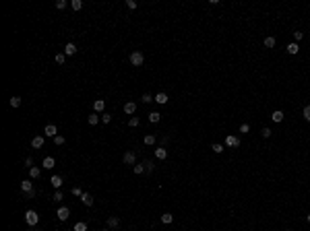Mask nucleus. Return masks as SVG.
Masks as SVG:
<instances>
[{"mask_svg": "<svg viewBox=\"0 0 310 231\" xmlns=\"http://www.w3.org/2000/svg\"><path fill=\"white\" fill-rule=\"evenodd\" d=\"M37 221H40V215H37L35 211H27V213H25V223H27L29 227H35V225H37Z\"/></svg>", "mask_w": 310, "mask_h": 231, "instance_id": "nucleus-1", "label": "nucleus"}, {"mask_svg": "<svg viewBox=\"0 0 310 231\" xmlns=\"http://www.w3.org/2000/svg\"><path fill=\"white\" fill-rule=\"evenodd\" d=\"M130 64H133V66H143L145 56L141 54V52H133V54H130Z\"/></svg>", "mask_w": 310, "mask_h": 231, "instance_id": "nucleus-2", "label": "nucleus"}, {"mask_svg": "<svg viewBox=\"0 0 310 231\" xmlns=\"http://www.w3.org/2000/svg\"><path fill=\"white\" fill-rule=\"evenodd\" d=\"M56 217H58V221H66V219H68L70 217V208L68 207H58V211H56Z\"/></svg>", "mask_w": 310, "mask_h": 231, "instance_id": "nucleus-3", "label": "nucleus"}, {"mask_svg": "<svg viewBox=\"0 0 310 231\" xmlns=\"http://www.w3.org/2000/svg\"><path fill=\"white\" fill-rule=\"evenodd\" d=\"M122 161H124V165H134V163H137V153L134 151H126L124 153V157H122Z\"/></svg>", "mask_w": 310, "mask_h": 231, "instance_id": "nucleus-4", "label": "nucleus"}, {"mask_svg": "<svg viewBox=\"0 0 310 231\" xmlns=\"http://www.w3.org/2000/svg\"><path fill=\"white\" fill-rule=\"evenodd\" d=\"M226 147H230V149H238V147H240V138L234 136V134L226 136Z\"/></svg>", "mask_w": 310, "mask_h": 231, "instance_id": "nucleus-5", "label": "nucleus"}, {"mask_svg": "<svg viewBox=\"0 0 310 231\" xmlns=\"http://www.w3.org/2000/svg\"><path fill=\"white\" fill-rule=\"evenodd\" d=\"M153 101H155V103H159V105H166L167 101H170V97H167V93H161V91H159V93L153 97Z\"/></svg>", "mask_w": 310, "mask_h": 231, "instance_id": "nucleus-6", "label": "nucleus"}, {"mask_svg": "<svg viewBox=\"0 0 310 231\" xmlns=\"http://www.w3.org/2000/svg\"><path fill=\"white\" fill-rule=\"evenodd\" d=\"M44 132H46V136H50V138H56V136H58V128H56L54 124H48Z\"/></svg>", "mask_w": 310, "mask_h": 231, "instance_id": "nucleus-7", "label": "nucleus"}, {"mask_svg": "<svg viewBox=\"0 0 310 231\" xmlns=\"http://www.w3.org/2000/svg\"><path fill=\"white\" fill-rule=\"evenodd\" d=\"M103 109H106V101H103V99H95L93 101V112L95 113H103Z\"/></svg>", "mask_w": 310, "mask_h": 231, "instance_id": "nucleus-8", "label": "nucleus"}, {"mask_svg": "<svg viewBox=\"0 0 310 231\" xmlns=\"http://www.w3.org/2000/svg\"><path fill=\"white\" fill-rule=\"evenodd\" d=\"M134 112H137V103H133V101H126V103H124V113H126V116H133Z\"/></svg>", "mask_w": 310, "mask_h": 231, "instance_id": "nucleus-9", "label": "nucleus"}, {"mask_svg": "<svg viewBox=\"0 0 310 231\" xmlns=\"http://www.w3.org/2000/svg\"><path fill=\"white\" fill-rule=\"evenodd\" d=\"M286 52H287V54H290V56H296V54H298V52H300V45L296 44V41H291V44H287Z\"/></svg>", "mask_w": 310, "mask_h": 231, "instance_id": "nucleus-10", "label": "nucleus"}, {"mask_svg": "<svg viewBox=\"0 0 310 231\" xmlns=\"http://www.w3.org/2000/svg\"><path fill=\"white\" fill-rule=\"evenodd\" d=\"M81 202H83L85 207H93V196H91L89 192H83V196H81Z\"/></svg>", "mask_w": 310, "mask_h": 231, "instance_id": "nucleus-11", "label": "nucleus"}, {"mask_svg": "<svg viewBox=\"0 0 310 231\" xmlns=\"http://www.w3.org/2000/svg\"><path fill=\"white\" fill-rule=\"evenodd\" d=\"M64 54H66V56H74V54H77V45H74L73 41H68V44L64 45Z\"/></svg>", "mask_w": 310, "mask_h": 231, "instance_id": "nucleus-12", "label": "nucleus"}, {"mask_svg": "<svg viewBox=\"0 0 310 231\" xmlns=\"http://www.w3.org/2000/svg\"><path fill=\"white\" fill-rule=\"evenodd\" d=\"M21 190H23L25 194H31V192H33V184H31L29 180H23V182H21Z\"/></svg>", "mask_w": 310, "mask_h": 231, "instance_id": "nucleus-13", "label": "nucleus"}, {"mask_svg": "<svg viewBox=\"0 0 310 231\" xmlns=\"http://www.w3.org/2000/svg\"><path fill=\"white\" fill-rule=\"evenodd\" d=\"M50 182H52V186H54L56 190H60V188H62V184H64V180H62V176H52V180H50Z\"/></svg>", "mask_w": 310, "mask_h": 231, "instance_id": "nucleus-14", "label": "nucleus"}, {"mask_svg": "<svg viewBox=\"0 0 310 231\" xmlns=\"http://www.w3.org/2000/svg\"><path fill=\"white\" fill-rule=\"evenodd\" d=\"M283 118H286V116H283V112H281V109H275V112L271 113V120H273L275 124H277V122H281Z\"/></svg>", "mask_w": 310, "mask_h": 231, "instance_id": "nucleus-15", "label": "nucleus"}, {"mask_svg": "<svg viewBox=\"0 0 310 231\" xmlns=\"http://www.w3.org/2000/svg\"><path fill=\"white\" fill-rule=\"evenodd\" d=\"M44 143H46L44 136H35L33 140H31V147H33V149H41V147H44Z\"/></svg>", "mask_w": 310, "mask_h": 231, "instance_id": "nucleus-16", "label": "nucleus"}, {"mask_svg": "<svg viewBox=\"0 0 310 231\" xmlns=\"http://www.w3.org/2000/svg\"><path fill=\"white\" fill-rule=\"evenodd\" d=\"M118 225H120L118 217H108V229H116Z\"/></svg>", "mask_w": 310, "mask_h": 231, "instance_id": "nucleus-17", "label": "nucleus"}, {"mask_svg": "<svg viewBox=\"0 0 310 231\" xmlns=\"http://www.w3.org/2000/svg\"><path fill=\"white\" fill-rule=\"evenodd\" d=\"M166 157H167V151H166L163 147H157V149H155V159H161V161H163Z\"/></svg>", "mask_w": 310, "mask_h": 231, "instance_id": "nucleus-18", "label": "nucleus"}, {"mask_svg": "<svg viewBox=\"0 0 310 231\" xmlns=\"http://www.w3.org/2000/svg\"><path fill=\"white\" fill-rule=\"evenodd\" d=\"M54 165H56L54 157H44V169H54Z\"/></svg>", "mask_w": 310, "mask_h": 231, "instance_id": "nucleus-19", "label": "nucleus"}, {"mask_svg": "<svg viewBox=\"0 0 310 231\" xmlns=\"http://www.w3.org/2000/svg\"><path fill=\"white\" fill-rule=\"evenodd\" d=\"M159 120H161V113H159V112H151V113H149V122H151V124H157Z\"/></svg>", "mask_w": 310, "mask_h": 231, "instance_id": "nucleus-20", "label": "nucleus"}, {"mask_svg": "<svg viewBox=\"0 0 310 231\" xmlns=\"http://www.w3.org/2000/svg\"><path fill=\"white\" fill-rule=\"evenodd\" d=\"M73 231H87V223L85 221H77L73 227Z\"/></svg>", "mask_w": 310, "mask_h": 231, "instance_id": "nucleus-21", "label": "nucleus"}, {"mask_svg": "<svg viewBox=\"0 0 310 231\" xmlns=\"http://www.w3.org/2000/svg\"><path fill=\"white\" fill-rule=\"evenodd\" d=\"M172 221H174L172 213H163V215H161V223H163V225H170Z\"/></svg>", "mask_w": 310, "mask_h": 231, "instance_id": "nucleus-22", "label": "nucleus"}, {"mask_svg": "<svg viewBox=\"0 0 310 231\" xmlns=\"http://www.w3.org/2000/svg\"><path fill=\"white\" fill-rule=\"evenodd\" d=\"M29 176L33 177V180H37V177L41 176V169H40V167H35V165H33V167L29 169Z\"/></svg>", "mask_w": 310, "mask_h": 231, "instance_id": "nucleus-23", "label": "nucleus"}, {"mask_svg": "<svg viewBox=\"0 0 310 231\" xmlns=\"http://www.w3.org/2000/svg\"><path fill=\"white\" fill-rule=\"evenodd\" d=\"M99 120H101V118H99L97 113H95V112H93V113H91V116H89V118H87V122H89V124H91V126H95V124H97V122H99Z\"/></svg>", "mask_w": 310, "mask_h": 231, "instance_id": "nucleus-24", "label": "nucleus"}, {"mask_svg": "<svg viewBox=\"0 0 310 231\" xmlns=\"http://www.w3.org/2000/svg\"><path fill=\"white\" fill-rule=\"evenodd\" d=\"M155 140H157V138H155V134H147V136H145V144H147V147L155 144Z\"/></svg>", "mask_w": 310, "mask_h": 231, "instance_id": "nucleus-25", "label": "nucleus"}, {"mask_svg": "<svg viewBox=\"0 0 310 231\" xmlns=\"http://www.w3.org/2000/svg\"><path fill=\"white\" fill-rule=\"evenodd\" d=\"M70 6H73V10H81V8H83V0H73Z\"/></svg>", "mask_w": 310, "mask_h": 231, "instance_id": "nucleus-26", "label": "nucleus"}, {"mask_svg": "<svg viewBox=\"0 0 310 231\" xmlns=\"http://www.w3.org/2000/svg\"><path fill=\"white\" fill-rule=\"evenodd\" d=\"M8 103H10V108H19L21 105V97H10Z\"/></svg>", "mask_w": 310, "mask_h": 231, "instance_id": "nucleus-27", "label": "nucleus"}, {"mask_svg": "<svg viewBox=\"0 0 310 231\" xmlns=\"http://www.w3.org/2000/svg\"><path fill=\"white\" fill-rule=\"evenodd\" d=\"M139 124H141V120H139V118H137V116H133V118L128 120V126H130V128H137V126H139Z\"/></svg>", "mask_w": 310, "mask_h": 231, "instance_id": "nucleus-28", "label": "nucleus"}, {"mask_svg": "<svg viewBox=\"0 0 310 231\" xmlns=\"http://www.w3.org/2000/svg\"><path fill=\"white\" fill-rule=\"evenodd\" d=\"M211 149H213V153H217V155H219V153H223V144H219V143H215V144H211Z\"/></svg>", "mask_w": 310, "mask_h": 231, "instance_id": "nucleus-29", "label": "nucleus"}, {"mask_svg": "<svg viewBox=\"0 0 310 231\" xmlns=\"http://www.w3.org/2000/svg\"><path fill=\"white\" fill-rule=\"evenodd\" d=\"M265 48H275V37H265Z\"/></svg>", "mask_w": 310, "mask_h": 231, "instance_id": "nucleus-30", "label": "nucleus"}, {"mask_svg": "<svg viewBox=\"0 0 310 231\" xmlns=\"http://www.w3.org/2000/svg\"><path fill=\"white\" fill-rule=\"evenodd\" d=\"M147 169H145V163H141V165H134V173L137 176H141V173H145Z\"/></svg>", "mask_w": 310, "mask_h": 231, "instance_id": "nucleus-31", "label": "nucleus"}, {"mask_svg": "<svg viewBox=\"0 0 310 231\" xmlns=\"http://www.w3.org/2000/svg\"><path fill=\"white\" fill-rule=\"evenodd\" d=\"M64 143H66V138H64V136H62V134H58V136H56V138H54V144H58V147H62V144H64Z\"/></svg>", "mask_w": 310, "mask_h": 231, "instance_id": "nucleus-32", "label": "nucleus"}, {"mask_svg": "<svg viewBox=\"0 0 310 231\" xmlns=\"http://www.w3.org/2000/svg\"><path fill=\"white\" fill-rule=\"evenodd\" d=\"M302 116H304L306 122H310V105H306V108L302 109Z\"/></svg>", "mask_w": 310, "mask_h": 231, "instance_id": "nucleus-33", "label": "nucleus"}, {"mask_svg": "<svg viewBox=\"0 0 310 231\" xmlns=\"http://www.w3.org/2000/svg\"><path fill=\"white\" fill-rule=\"evenodd\" d=\"M66 4H68L66 0H56V8H58V10H64V8H66Z\"/></svg>", "mask_w": 310, "mask_h": 231, "instance_id": "nucleus-34", "label": "nucleus"}, {"mask_svg": "<svg viewBox=\"0 0 310 231\" xmlns=\"http://www.w3.org/2000/svg\"><path fill=\"white\" fill-rule=\"evenodd\" d=\"M101 122L103 124H110V122H112V113H101Z\"/></svg>", "mask_w": 310, "mask_h": 231, "instance_id": "nucleus-35", "label": "nucleus"}, {"mask_svg": "<svg viewBox=\"0 0 310 231\" xmlns=\"http://www.w3.org/2000/svg\"><path fill=\"white\" fill-rule=\"evenodd\" d=\"M145 169H147V171H153V169H155V165H153L151 159H147V161H145Z\"/></svg>", "mask_w": 310, "mask_h": 231, "instance_id": "nucleus-36", "label": "nucleus"}, {"mask_svg": "<svg viewBox=\"0 0 310 231\" xmlns=\"http://www.w3.org/2000/svg\"><path fill=\"white\" fill-rule=\"evenodd\" d=\"M248 130H250V126H248V124H240V128H238V132H242V134H246Z\"/></svg>", "mask_w": 310, "mask_h": 231, "instance_id": "nucleus-37", "label": "nucleus"}, {"mask_svg": "<svg viewBox=\"0 0 310 231\" xmlns=\"http://www.w3.org/2000/svg\"><path fill=\"white\" fill-rule=\"evenodd\" d=\"M56 62L64 64V62H66V54H56Z\"/></svg>", "mask_w": 310, "mask_h": 231, "instance_id": "nucleus-38", "label": "nucleus"}, {"mask_svg": "<svg viewBox=\"0 0 310 231\" xmlns=\"http://www.w3.org/2000/svg\"><path fill=\"white\" fill-rule=\"evenodd\" d=\"M52 200H56V202H62V192H60V190H56V192H54V198H52Z\"/></svg>", "mask_w": 310, "mask_h": 231, "instance_id": "nucleus-39", "label": "nucleus"}, {"mask_svg": "<svg viewBox=\"0 0 310 231\" xmlns=\"http://www.w3.org/2000/svg\"><path fill=\"white\" fill-rule=\"evenodd\" d=\"M302 37H304V33H302V31H294V39H296V44H298Z\"/></svg>", "mask_w": 310, "mask_h": 231, "instance_id": "nucleus-40", "label": "nucleus"}, {"mask_svg": "<svg viewBox=\"0 0 310 231\" xmlns=\"http://www.w3.org/2000/svg\"><path fill=\"white\" fill-rule=\"evenodd\" d=\"M126 8L134 10V8H137V2H134V0H126Z\"/></svg>", "mask_w": 310, "mask_h": 231, "instance_id": "nucleus-41", "label": "nucleus"}, {"mask_svg": "<svg viewBox=\"0 0 310 231\" xmlns=\"http://www.w3.org/2000/svg\"><path fill=\"white\" fill-rule=\"evenodd\" d=\"M73 194H74V196H79V198H81V196H83V190H81L79 186H74V188H73Z\"/></svg>", "mask_w": 310, "mask_h": 231, "instance_id": "nucleus-42", "label": "nucleus"}, {"mask_svg": "<svg viewBox=\"0 0 310 231\" xmlns=\"http://www.w3.org/2000/svg\"><path fill=\"white\" fill-rule=\"evenodd\" d=\"M151 101H153V97H151L149 93H145V95H143V103H151Z\"/></svg>", "mask_w": 310, "mask_h": 231, "instance_id": "nucleus-43", "label": "nucleus"}, {"mask_svg": "<svg viewBox=\"0 0 310 231\" xmlns=\"http://www.w3.org/2000/svg\"><path fill=\"white\" fill-rule=\"evenodd\" d=\"M261 134H263L265 138H269V136H271V128H263V130H261Z\"/></svg>", "mask_w": 310, "mask_h": 231, "instance_id": "nucleus-44", "label": "nucleus"}, {"mask_svg": "<svg viewBox=\"0 0 310 231\" xmlns=\"http://www.w3.org/2000/svg\"><path fill=\"white\" fill-rule=\"evenodd\" d=\"M25 167H33V159H31V157H27V159H25Z\"/></svg>", "mask_w": 310, "mask_h": 231, "instance_id": "nucleus-45", "label": "nucleus"}, {"mask_svg": "<svg viewBox=\"0 0 310 231\" xmlns=\"http://www.w3.org/2000/svg\"><path fill=\"white\" fill-rule=\"evenodd\" d=\"M167 143H170V138H167V136H163V138H161V147H166Z\"/></svg>", "mask_w": 310, "mask_h": 231, "instance_id": "nucleus-46", "label": "nucleus"}, {"mask_svg": "<svg viewBox=\"0 0 310 231\" xmlns=\"http://www.w3.org/2000/svg\"><path fill=\"white\" fill-rule=\"evenodd\" d=\"M306 221H308V223H310V215H306Z\"/></svg>", "mask_w": 310, "mask_h": 231, "instance_id": "nucleus-47", "label": "nucleus"}, {"mask_svg": "<svg viewBox=\"0 0 310 231\" xmlns=\"http://www.w3.org/2000/svg\"><path fill=\"white\" fill-rule=\"evenodd\" d=\"M101 231H110V229H101Z\"/></svg>", "mask_w": 310, "mask_h": 231, "instance_id": "nucleus-48", "label": "nucleus"}, {"mask_svg": "<svg viewBox=\"0 0 310 231\" xmlns=\"http://www.w3.org/2000/svg\"><path fill=\"white\" fill-rule=\"evenodd\" d=\"M286 231H290V229H286Z\"/></svg>", "mask_w": 310, "mask_h": 231, "instance_id": "nucleus-49", "label": "nucleus"}]
</instances>
